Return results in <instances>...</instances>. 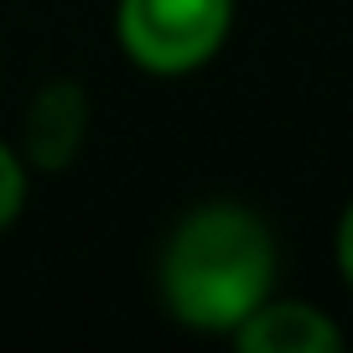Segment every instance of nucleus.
Returning <instances> with one entry per match:
<instances>
[{
  "mask_svg": "<svg viewBox=\"0 0 353 353\" xmlns=\"http://www.w3.org/2000/svg\"><path fill=\"white\" fill-rule=\"evenodd\" d=\"M338 265H343V281L353 286V203H348V213H343V223H338Z\"/></svg>",
  "mask_w": 353,
  "mask_h": 353,
  "instance_id": "nucleus-6",
  "label": "nucleus"
},
{
  "mask_svg": "<svg viewBox=\"0 0 353 353\" xmlns=\"http://www.w3.org/2000/svg\"><path fill=\"white\" fill-rule=\"evenodd\" d=\"M83 130H88V94L78 83H68V78H57L26 110V156L42 172H57V166H68L78 156Z\"/></svg>",
  "mask_w": 353,
  "mask_h": 353,
  "instance_id": "nucleus-4",
  "label": "nucleus"
},
{
  "mask_svg": "<svg viewBox=\"0 0 353 353\" xmlns=\"http://www.w3.org/2000/svg\"><path fill=\"white\" fill-rule=\"evenodd\" d=\"M234 343L244 353H338L343 332L307 301H270L265 296L250 317L234 327Z\"/></svg>",
  "mask_w": 353,
  "mask_h": 353,
  "instance_id": "nucleus-3",
  "label": "nucleus"
},
{
  "mask_svg": "<svg viewBox=\"0 0 353 353\" xmlns=\"http://www.w3.org/2000/svg\"><path fill=\"white\" fill-rule=\"evenodd\" d=\"M234 0H120V42L145 73H192L223 47Z\"/></svg>",
  "mask_w": 353,
  "mask_h": 353,
  "instance_id": "nucleus-2",
  "label": "nucleus"
},
{
  "mask_svg": "<svg viewBox=\"0 0 353 353\" xmlns=\"http://www.w3.org/2000/svg\"><path fill=\"white\" fill-rule=\"evenodd\" d=\"M276 286V239L239 203H203L176 223L161 254V296L176 322L234 332Z\"/></svg>",
  "mask_w": 353,
  "mask_h": 353,
  "instance_id": "nucleus-1",
  "label": "nucleus"
},
{
  "mask_svg": "<svg viewBox=\"0 0 353 353\" xmlns=\"http://www.w3.org/2000/svg\"><path fill=\"white\" fill-rule=\"evenodd\" d=\"M26 203V172H21V156L0 141V229H11V219L21 213Z\"/></svg>",
  "mask_w": 353,
  "mask_h": 353,
  "instance_id": "nucleus-5",
  "label": "nucleus"
}]
</instances>
